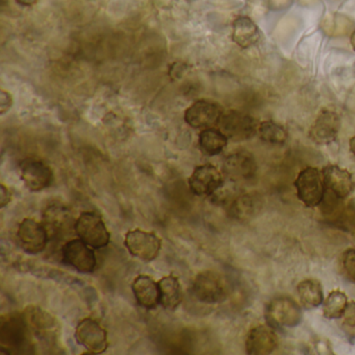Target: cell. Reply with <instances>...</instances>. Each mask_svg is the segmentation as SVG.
Listing matches in <instances>:
<instances>
[{
    "label": "cell",
    "mask_w": 355,
    "mask_h": 355,
    "mask_svg": "<svg viewBox=\"0 0 355 355\" xmlns=\"http://www.w3.org/2000/svg\"><path fill=\"white\" fill-rule=\"evenodd\" d=\"M33 336L24 313H10L1 318L0 351L3 354H33L35 353Z\"/></svg>",
    "instance_id": "cell-1"
},
{
    "label": "cell",
    "mask_w": 355,
    "mask_h": 355,
    "mask_svg": "<svg viewBox=\"0 0 355 355\" xmlns=\"http://www.w3.org/2000/svg\"><path fill=\"white\" fill-rule=\"evenodd\" d=\"M297 197L307 207L321 205L325 196L323 175L315 167H306L301 170L294 182Z\"/></svg>",
    "instance_id": "cell-2"
},
{
    "label": "cell",
    "mask_w": 355,
    "mask_h": 355,
    "mask_svg": "<svg viewBox=\"0 0 355 355\" xmlns=\"http://www.w3.org/2000/svg\"><path fill=\"white\" fill-rule=\"evenodd\" d=\"M259 124L252 116L236 110H230L224 112L217 126L228 140L244 142L257 134Z\"/></svg>",
    "instance_id": "cell-3"
},
{
    "label": "cell",
    "mask_w": 355,
    "mask_h": 355,
    "mask_svg": "<svg viewBox=\"0 0 355 355\" xmlns=\"http://www.w3.org/2000/svg\"><path fill=\"white\" fill-rule=\"evenodd\" d=\"M76 236L94 249L105 248L111 240V234L101 216L93 211H84L74 225Z\"/></svg>",
    "instance_id": "cell-4"
},
{
    "label": "cell",
    "mask_w": 355,
    "mask_h": 355,
    "mask_svg": "<svg viewBox=\"0 0 355 355\" xmlns=\"http://www.w3.org/2000/svg\"><path fill=\"white\" fill-rule=\"evenodd\" d=\"M266 320L272 327L293 328L302 321V311L296 301L290 297L272 299L266 307Z\"/></svg>",
    "instance_id": "cell-5"
},
{
    "label": "cell",
    "mask_w": 355,
    "mask_h": 355,
    "mask_svg": "<svg viewBox=\"0 0 355 355\" xmlns=\"http://www.w3.org/2000/svg\"><path fill=\"white\" fill-rule=\"evenodd\" d=\"M195 298L207 304H217L227 298L228 288L224 278L215 271L200 272L192 284Z\"/></svg>",
    "instance_id": "cell-6"
},
{
    "label": "cell",
    "mask_w": 355,
    "mask_h": 355,
    "mask_svg": "<svg viewBox=\"0 0 355 355\" xmlns=\"http://www.w3.org/2000/svg\"><path fill=\"white\" fill-rule=\"evenodd\" d=\"M124 245L132 257L144 263H150L159 257L162 240L155 232H145L136 228L130 230L125 234Z\"/></svg>",
    "instance_id": "cell-7"
},
{
    "label": "cell",
    "mask_w": 355,
    "mask_h": 355,
    "mask_svg": "<svg viewBox=\"0 0 355 355\" xmlns=\"http://www.w3.org/2000/svg\"><path fill=\"white\" fill-rule=\"evenodd\" d=\"M62 259L66 265L71 266L82 274L94 272L97 259L92 247L78 239L67 241L62 247Z\"/></svg>",
    "instance_id": "cell-8"
},
{
    "label": "cell",
    "mask_w": 355,
    "mask_h": 355,
    "mask_svg": "<svg viewBox=\"0 0 355 355\" xmlns=\"http://www.w3.org/2000/svg\"><path fill=\"white\" fill-rule=\"evenodd\" d=\"M17 240L28 254H38L45 250L51 236L44 224L26 218L18 225Z\"/></svg>",
    "instance_id": "cell-9"
},
{
    "label": "cell",
    "mask_w": 355,
    "mask_h": 355,
    "mask_svg": "<svg viewBox=\"0 0 355 355\" xmlns=\"http://www.w3.org/2000/svg\"><path fill=\"white\" fill-rule=\"evenodd\" d=\"M24 315L33 334L41 342L51 345L57 340L59 324L51 313L42 307L31 305L26 307Z\"/></svg>",
    "instance_id": "cell-10"
},
{
    "label": "cell",
    "mask_w": 355,
    "mask_h": 355,
    "mask_svg": "<svg viewBox=\"0 0 355 355\" xmlns=\"http://www.w3.org/2000/svg\"><path fill=\"white\" fill-rule=\"evenodd\" d=\"M76 221L71 211L61 203L49 205L42 213V223L53 239L69 236L72 230L74 232Z\"/></svg>",
    "instance_id": "cell-11"
},
{
    "label": "cell",
    "mask_w": 355,
    "mask_h": 355,
    "mask_svg": "<svg viewBox=\"0 0 355 355\" xmlns=\"http://www.w3.org/2000/svg\"><path fill=\"white\" fill-rule=\"evenodd\" d=\"M224 110L219 103L209 99H199L184 112V119L193 128H209L218 125Z\"/></svg>",
    "instance_id": "cell-12"
},
{
    "label": "cell",
    "mask_w": 355,
    "mask_h": 355,
    "mask_svg": "<svg viewBox=\"0 0 355 355\" xmlns=\"http://www.w3.org/2000/svg\"><path fill=\"white\" fill-rule=\"evenodd\" d=\"M76 338L90 354H101L109 347L107 330L92 318H86L78 324Z\"/></svg>",
    "instance_id": "cell-13"
},
{
    "label": "cell",
    "mask_w": 355,
    "mask_h": 355,
    "mask_svg": "<svg viewBox=\"0 0 355 355\" xmlns=\"http://www.w3.org/2000/svg\"><path fill=\"white\" fill-rule=\"evenodd\" d=\"M189 187L197 196H213L223 187L224 180L221 172L211 164L195 168L189 178Z\"/></svg>",
    "instance_id": "cell-14"
},
{
    "label": "cell",
    "mask_w": 355,
    "mask_h": 355,
    "mask_svg": "<svg viewBox=\"0 0 355 355\" xmlns=\"http://www.w3.org/2000/svg\"><path fill=\"white\" fill-rule=\"evenodd\" d=\"M20 176L24 186L32 192H40L53 182V172L49 165L38 159H26L20 164Z\"/></svg>",
    "instance_id": "cell-15"
},
{
    "label": "cell",
    "mask_w": 355,
    "mask_h": 355,
    "mask_svg": "<svg viewBox=\"0 0 355 355\" xmlns=\"http://www.w3.org/2000/svg\"><path fill=\"white\" fill-rule=\"evenodd\" d=\"M340 126L342 120L336 112L322 110L309 128V138L318 145L330 144L338 139Z\"/></svg>",
    "instance_id": "cell-16"
},
{
    "label": "cell",
    "mask_w": 355,
    "mask_h": 355,
    "mask_svg": "<svg viewBox=\"0 0 355 355\" xmlns=\"http://www.w3.org/2000/svg\"><path fill=\"white\" fill-rule=\"evenodd\" d=\"M279 345L277 334L270 325H257L249 330L245 348L249 355L272 354Z\"/></svg>",
    "instance_id": "cell-17"
},
{
    "label": "cell",
    "mask_w": 355,
    "mask_h": 355,
    "mask_svg": "<svg viewBox=\"0 0 355 355\" xmlns=\"http://www.w3.org/2000/svg\"><path fill=\"white\" fill-rule=\"evenodd\" d=\"M322 175L326 191L331 193L336 198L346 199L354 190L352 174L340 166H326L322 170Z\"/></svg>",
    "instance_id": "cell-18"
},
{
    "label": "cell",
    "mask_w": 355,
    "mask_h": 355,
    "mask_svg": "<svg viewBox=\"0 0 355 355\" xmlns=\"http://www.w3.org/2000/svg\"><path fill=\"white\" fill-rule=\"evenodd\" d=\"M223 171L234 180H251L257 174V162L247 151H238L226 157L223 163Z\"/></svg>",
    "instance_id": "cell-19"
},
{
    "label": "cell",
    "mask_w": 355,
    "mask_h": 355,
    "mask_svg": "<svg viewBox=\"0 0 355 355\" xmlns=\"http://www.w3.org/2000/svg\"><path fill=\"white\" fill-rule=\"evenodd\" d=\"M132 291L140 306L155 309L159 304V282L150 276L146 274L137 276L132 282Z\"/></svg>",
    "instance_id": "cell-20"
},
{
    "label": "cell",
    "mask_w": 355,
    "mask_h": 355,
    "mask_svg": "<svg viewBox=\"0 0 355 355\" xmlns=\"http://www.w3.org/2000/svg\"><path fill=\"white\" fill-rule=\"evenodd\" d=\"M261 38V32L254 20L249 16H239L232 22V39L239 47L248 49Z\"/></svg>",
    "instance_id": "cell-21"
},
{
    "label": "cell",
    "mask_w": 355,
    "mask_h": 355,
    "mask_svg": "<svg viewBox=\"0 0 355 355\" xmlns=\"http://www.w3.org/2000/svg\"><path fill=\"white\" fill-rule=\"evenodd\" d=\"M159 304L168 311H175L182 301V291L178 276L170 274L159 282Z\"/></svg>",
    "instance_id": "cell-22"
},
{
    "label": "cell",
    "mask_w": 355,
    "mask_h": 355,
    "mask_svg": "<svg viewBox=\"0 0 355 355\" xmlns=\"http://www.w3.org/2000/svg\"><path fill=\"white\" fill-rule=\"evenodd\" d=\"M263 209V201L257 194H246L236 198L230 207V215L240 221L252 219Z\"/></svg>",
    "instance_id": "cell-23"
},
{
    "label": "cell",
    "mask_w": 355,
    "mask_h": 355,
    "mask_svg": "<svg viewBox=\"0 0 355 355\" xmlns=\"http://www.w3.org/2000/svg\"><path fill=\"white\" fill-rule=\"evenodd\" d=\"M320 26L322 31L331 38L348 36L355 31V22L348 16L340 13L328 14Z\"/></svg>",
    "instance_id": "cell-24"
},
{
    "label": "cell",
    "mask_w": 355,
    "mask_h": 355,
    "mask_svg": "<svg viewBox=\"0 0 355 355\" xmlns=\"http://www.w3.org/2000/svg\"><path fill=\"white\" fill-rule=\"evenodd\" d=\"M227 137L219 128H205L199 135V148L209 157L220 155L227 146Z\"/></svg>",
    "instance_id": "cell-25"
},
{
    "label": "cell",
    "mask_w": 355,
    "mask_h": 355,
    "mask_svg": "<svg viewBox=\"0 0 355 355\" xmlns=\"http://www.w3.org/2000/svg\"><path fill=\"white\" fill-rule=\"evenodd\" d=\"M299 299L307 309H315L324 302L323 288L319 280L309 278L297 286Z\"/></svg>",
    "instance_id": "cell-26"
},
{
    "label": "cell",
    "mask_w": 355,
    "mask_h": 355,
    "mask_svg": "<svg viewBox=\"0 0 355 355\" xmlns=\"http://www.w3.org/2000/svg\"><path fill=\"white\" fill-rule=\"evenodd\" d=\"M257 135L261 140L269 144H284L288 140V134L282 124L276 123L272 120L259 122Z\"/></svg>",
    "instance_id": "cell-27"
},
{
    "label": "cell",
    "mask_w": 355,
    "mask_h": 355,
    "mask_svg": "<svg viewBox=\"0 0 355 355\" xmlns=\"http://www.w3.org/2000/svg\"><path fill=\"white\" fill-rule=\"evenodd\" d=\"M323 315L326 319H340L348 305V298L342 291L334 290L324 300Z\"/></svg>",
    "instance_id": "cell-28"
},
{
    "label": "cell",
    "mask_w": 355,
    "mask_h": 355,
    "mask_svg": "<svg viewBox=\"0 0 355 355\" xmlns=\"http://www.w3.org/2000/svg\"><path fill=\"white\" fill-rule=\"evenodd\" d=\"M340 268L345 277L355 284V248H349L340 257Z\"/></svg>",
    "instance_id": "cell-29"
},
{
    "label": "cell",
    "mask_w": 355,
    "mask_h": 355,
    "mask_svg": "<svg viewBox=\"0 0 355 355\" xmlns=\"http://www.w3.org/2000/svg\"><path fill=\"white\" fill-rule=\"evenodd\" d=\"M246 8L251 17L261 18L271 10V5L270 0H247Z\"/></svg>",
    "instance_id": "cell-30"
},
{
    "label": "cell",
    "mask_w": 355,
    "mask_h": 355,
    "mask_svg": "<svg viewBox=\"0 0 355 355\" xmlns=\"http://www.w3.org/2000/svg\"><path fill=\"white\" fill-rule=\"evenodd\" d=\"M343 326L348 331L355 334V301L348 303L344 315H343Z\"/></svg>",
    "instance_id": "cell-31"
},
{
    "label": "cell",
    "mask_w": 355,
    "mask_h": 355,
    "mask_svg": "<svg viewBox=\"0 0 355 355\" xmlns=\"http://www.w3.org/2000/svg\"><path fill=\"white\" fill-rule=\"evenodd\" d=\"M313 349L317 354H334L330 340H326V338H317L313 340Z\"/></svg>",
    "instance_id": "cell-32"
},
{
    "label": "cell",
    "mask_w": 355,
    "mask_h": 355,
    "mask_svg": "<svg viewBox=\"0 0 355 355\" xmlns=\"http://www.w3.org/2000/svg\"><path fill=\"white\" fill-rule=\"evenodd\" d=\"M12 105H13V98H12L11 94L7 91H1V94H0V114L5 115L11 109Z\"/></svg>",
    "instance_id": "cell-33"
},
{
    "label": "cell",
    "mask_w": 355,
    "mask_h": 355,
    "mask_svg": "<svg viewBox=\"0 0 355 355\" xmlns=\"http://www.w3.org/2000/svg\"><path fill=\"white\" fill-rule=\"evenodd\" d=\"M12 195L10 193L9 189L1 184V191H0V207L5 209L10 202H11Z\"/></svg>",
    "instance_id": "cell-34"
},
{
    "label": "cell",
    "mask_w": 355,
    "mask_h": 355,
    "mask_svg": "<svg viewBox=\"0 0 355 355\" xmlns=\"http://www.w3.org/2000/svg\"><path fill=\"white\" fill-rule=\"evenodd\" d=\"M292 3L293 0H270L271 10H274V11L286 9L292 5Z\"/></svg>",
    "instance_id": "cell-35"
},
{
    "label": "cell",
    "mask_w": 355,
    "mask_h": 355,
    "mask_svg": "<svg viewBox=\"0 0 355 355\" xmlns=\"http://www.w3.org/2000/svg\"><path fill=\"white\" fill-rule=\"evenodd\" d=\"M15 1L21 7H33L38 3V0H15Z\"/></svg>",
    "instance_id": "cell-36"
},
{
    "label": "cell",
    "mask_w": 355,
    "mask_h": 355,
    "mask_svg": "<svg viewBox=\"0 0 355 355\" xmlns=\"http://www.w3.org/2000/svg\"><path fill=\"white\" fill-rule=\"evenodd\" d=\"M349 148H350L351 153H352L353 157H355V136L352 137L349 141Z\"/></svg>",
    "instance_id": "cell-37"
},
{
    "label": "cell",
    "mask_w": 355,
    "mask_h": 355,
    "mask_svg": "<svg viewBox=\"0 0 355 355\" xmlns=\"http://www.w3.org/2000/svg\"><path fill=\"white\" fill-rule=\"evenodd\" d=\"M350 44L355 53V31L350 35Z\"/></svg>",
    "instance_id": "cell-38"
}]
</instances>
